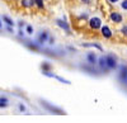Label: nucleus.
<instances>
[{
	"label": "nucleus",
	"mask_w": 127,
	"mask_h": 123,
	"mask_svg": "<svg viewBox=\"0 0 127 123\" xmlns=\"http://www.w3.org/2000/svg\"><path fill=\"white\" fill-rule=\"evenodd\" d=\"M89 27L94 30H97V29H100L102 28V20L98 18V17H93L90 18L89 20Z\"/></svg>",
	"instance_id": "nucleus-1"
},
{
	"label": "nucleus",
	"mask_w": 127,
	"mask_h": 123,
	"mask_svg": "<svg viewBox=\"0 0 127 123\" xmlns=\"http://www.w3.org/2000/svg\"><path fill=\"white\" fill-rule=\"evenodd\" d=\"M105 61H107V67L108 70H114L117 69V60H116L113 56H105Z\"/></svg>",
	"instance_id": "nucleus-2"
},
{
	"label": "nucleus",
	"mask_w": 127,
	"mask_h": 123,
	"mask_svg": "<svg viewBox=\"0 0 127 123\" xmlns=\"http://www.w3.org/2000/svg\"><path fill=\"white\" fill-rule=\"evenodd\" d=\"M100 30H102V36L104 38H108V39L112 38V30H111V28L108 25H102Z\"/></svg>",
	"instance_id": "nucleus-3"
},
{
	"label": "nucleus",
	"mask_w": 127,
	"mask_h": 123,
	"mask_svg": "<svg viewBox=\"0 0 127 123\" xmlns=\"http://www.w3.org/2000/svg\"><path fill=\"white\" fill-rule=\"evenodd\" d=\"M111 20H112L113 23H121L122 20H123V18H122V15L120 13L113 12V13H111Z\"/></svg>",
	"instance_id": "nucleus-4"
},
{
	"label": "nucleus",
	"mask_w": 127,
	"mask_h": 123,
	"mask_svg": "<svg viewBox=\"0 0 127 123\" xmlns=\"http://www.w3.org/2000/svg\"><path fill=\"white\" fill-rule=\"evenodd\" d=\"M120 79L123 81L125 84H127V66H122L120 70Z\"/></svg>",
	"instance_id": "nucleus-5"
},
{
	"label": "nucleus",
	"mask_w": 127,
	"mask_h": 123,
	"mask_svg": "<svg viewBox=\"0 0 127 123\" xmlns=\"http://www.w3.org/2000/svg\"><path fill=\"white\" fill-rule=\"evenodd\" d=\"M56 24H57V25H59L60 28H62V29H65V30H66L67 33L70 32V28H69V24H67L66 22H64L62 19H57V20H56Z\"/></svg>",
	"instance_id": "nucleus-6"
},
{
	"label": "nucleus",
	"mask_w": 127,
	"mask_h": 123,
	"mask_svg": "<svg viewBox=\"0 0 127 123\" xmlns=\"http://www.w3.org/2000/svg\"><path fill=\"white\" fill-rule=\"evenodd\" d=\"M48 38H50V37H48V33L46 32V30H45V32H41L39 36H38V42H39V43H45Z\"/></svg>",
	"instance_id": "nucleus-7"
},
{
	"label": "nucleus",
	"mask_w": 127,
	"mask_h": 123,
	"mask_svg": "<svg viewBox=\"0 0 127 123\" xmlns=\"http://www.w3.org/2000/svg\"><path fill=\"white\" fill-rule=\"evenodd\" d=\"M87 58H88V62L92 64V65H94L95 62H97V56H95L94 52H89V53L87 55Z\"/></svg>",
	"instance_id": "nucleus-8"
},
{
	"label": "nucleus",
	"mask_w": 127,
	"mask_h": 123,
	"mask_svg": "<svg viewBox=\"0 0 127 123\" xmlns=\"http://www.w3.org/2000/svg\"><path fill=\"white\" fill-rule=\"evenodd\" d=\"M36 4L34 0H22V6L23 8H32Z\"/></svg>",
	"instance_id": "nucleus-9"
},
{
	"label": "nucleus",
	"mask_w": 127,
	"mask_h": 123,
	"mask_svg": "<svg viewBox=\"0 0 127 123\" xmlns=\"http://www.w3.org/2000/svg\"><path fill=\"white\" fill-rule=\"evenodd\" d=\"M42 104H43V107H45V108H47V109H48V110H51V112H55V113H62V112H61L60 109H57V108H55V107L52 108L48 103H46V101H42Z\"/></svg>",
	"instance_id": "nucleus-10"
},
{
	"label": "nucleus",
	"mask_w": 127,
	"mask_h": 123,
	"mask_svg": "<svg viewBox=\"0 0 127 123\" xmlns=\"http://www.w3.org/2000/svg\"><path fill=\"white\" fill-rule=\"evenodd\" d=\"M99 66H100L102 70H108V67H107V61H105V56H102V57L99 58Z\"/></svg>",
	"instance_id": "nucleus-11"
},
{
	"label": "nucleus",
	"mask_w": 127,
	"mask_h": 123,
	"mask_svg": "<svg viewBox=\"0 0 127 123\" xmlns=\"http://www.w3.org/2000/svg\"><path fill=\"white\" fill-rule=\"evenodd\" d=\"M41 69H42V71H50L52 67H51V65H50L48 62H42Z\"/></svg>",
	"instance_id": "nucleus-12"
},
{
	"label": "nucleus",
	"mask_w": 127,
	"mask_h": 123,
	"mask_svg": "<svg viewBox=\"0 0 127 123\" xmlns=\"http://www.w3.org/2000/svg\"><path fill=\"white\" fill-rule=\"evenodd\" d=\"M3 20H4V22H5L8 25H10V27H12V25L14 24V23H13V20L10 19L9 17H6V15H4V17H3Z\"/></svg>",
	"instance_id": "nucleus-13"
},
{
	"label": "nucleus",
	"mask_w": 127,
	"mask_h": 123,
	"mask_svg": "<svg viewBox=\"0 0 127 123\" xmlns=\"http://www.w3.org/2000/svg\"><path fill=\"white\" fill-rule=\"evenodd\" d=\"M34 1H36V5L38 6V9H43V8H45L43 0H34Z\"/></svg>",
	"instance_id": "nucleus-14"
},
{
	"label": "nucleus",
	"mask_w": 127,
	"mask_h": 123,
	"mask_svg": "<svg viewBox=\"0 0 127 123\" xmlns=\"http://www.w3.org/2000/svg\"><path fill=\"white\" fill-rule=\"evenodd\" d=\"M121 32L123 33V36H125V37H127V25L122 27V29H121Z\"/></svg>",
	"instance_id": "nucleus-15"
},
{
	"label": "nucleus",
	"mask_w": 127,
	"mask_h": 123,
	"mask_svg": "<svg viewBox=\"0 0 127 123\" xmlns=\"http://www.w3.org/2000/svg\"><path fill=\"white\" fill-rule=\"evenodd\" d=\"M27 33H28V34H32V33H33V28H32L31 25H27Z\"/></svg>",
	"instance_id": "nucleus-16"
},
{
	"label": "nucleus",
	"mask_w": 127,
	"mask_h": 123,
	"mask_svg": "<svg viewBox=\"0 0 127 123\" xmlns=\"http://www.w3.org/2000/svg\"><path fill=\"white\" fill-rule=\"evenodd\" d=\"M121 6H122V9L127 10V0H123V1H122V4H121Z\"/></svg>",
	"instance_id": "nucleus-17"
},
{
	"label": "nucleus",
	"mask_w": 127,
	"mask_h": 123,
	"mask_svg": "<svg viewBox=\"0 0 127 123\" xmlns=\"http://www.w3.org/2000/svg\"><path fill=\"white\" fill-rule=\"evenodd\" d=\"M8 107V103H5V101H0V108H6Z\"/></svg>",
	"instance_id": "nucleus-18"
},
{
	"label": "nucleus",
	"mask_w": 127,
	"mask_h": 123,
	"mask_svg": "<svg viewBox=\"0 0 127 123\" xmlns=\"http://www.w3.org/2000/svg\"><path fill=\"white\" fill-rule=\"evenodd\" d=\"M19 110H20V112H24V110H26V107H24L23 104H20V105H19Z\"/></svg>",
	"instance_id": "nucleus-19"
},
{
	"label": "nucleus",
	"mask_w": 127,
	"mask_h": 123,
	"mask_svg": "<svg viewBox=\"0 0 127 123\" xmlns=\"http://www.w3.org/2000/svg\"><path fill=\"white\" fill-rule=\"evenodd\" d=\"M0 101H5V103H8V99L5 97H0Z\"/></svg>",
	"instance_id": "nucleus-20"
},
{
	"label": "nucleus",
	"mask_w": 127,
	"mask_h": 123,
	"mask_svg": "<svg viewBox=\"0 0 127 123\" xmlns=\"http://www.w3.org/2000/svg\"><path fill=\"white\" fill-rule=\"evenodd\" d=\"M6 29L9 30V32H13V28H12V27H10V25H8V27H6Z\"/></svg>",
	"instance_id": "nucleus-21"
},
{
	"label": "nucleus",
	"mask_w": 127,
	"mask_h": 123,
	"mask_svg": "<svg viewBox=\"0 0 127 123\" xmlns=\"http://www.w3.org/2000/svg\"><path fill=\"white\" fill-rule=\"evenodd\" d=\"M23 25H24V22H22V20H20V22H19V27H20V28H22Z\"/></svg>",
	"instance_id": "nucleus-22"
},
{
	"label": "nucleus",
	"mask_w": 127,
	"mask_h": 123,
	"mask_svg": "<svg viewBox=\"0 0 127 123\" xmlns=\"http://www.w3.org/2000/svg\"><path fill=\"white\" fill-rule=\"evenodd\" d=\"M48 41H50V43H51V45L54 43V38H52V37H50V39H48Z\"/></svg>",
	"instance_id": "nucleus-23"
},
{
	"label": "nucleus",
	"mask_w": 127,
	"mask_h": 123,
	"mask_svg": "<svg viewBox=\"0 0 127 123\" xmlns=\"http://www.w3.org/2000/svg\"><path fill=\"white\" fill-rule=\"evenodd\" d=\"M81 1H84V3H89V1H92V0H81Z\"/></svg>",
	"instance_id": "nucleus-24"
},
{
	"label": "nucleus",
	"mask_w": 127,
	"mask_h": 123,
	"mask_svg": "<svg viewBox=\"0 0 127 123\" xmlns=\"http://www.w3.org/2000/svg\"><path fill=\"white\" fill-rule=\"evenodd\" d=\"M109 1H111V3H117L118 0H109Z\"/></svg>",
	"instance_id": "nucleus-25"
},
{
	"label": "nucleus",
	"mask_w": 127,
	"mask_h": 123,
	"mask_svg": "<svg viewBox=\"0 0 127 123\" xmlns=\"http://www.w3.org/2000/svg\"><path fill=\"white\" fill-rule=\"evenodd\" d=\"M0 28H1V22H0Z\"/></svg>",
	"instance_id": "nucleus-26"
}]
</instances>
